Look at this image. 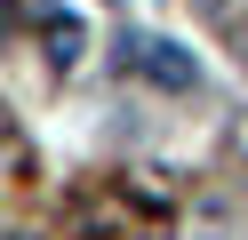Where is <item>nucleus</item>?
Returning <instances> with one entry per match:
<instances>
[{
  "label": "nucleus",
  "instance_id": "f257e3e1",
  "mask_svg": "<svg viewBox=\"0 0 248 240\" xmlns=\"http://www.w3.org/2000/svg\"><path fill=\"white\" fill-rule=\"evenodd\" d=\"M136 72H144L152 80V88H200V64L192 56H184V48H168V40H144V56H136Z\"/></svg>",
  "mask_w": 248,
  "mask_h": 240
},
{
  "label": "nucleus",
  "instance_id": "f03ea898",
  "mask_svg": "<svg viewBox=\"0 0 248 240\" xmlns=\"http://www.w3.org/2000/svg\"><path fill=\"white\" fill-rule=\"evenodd\" d=\"M72 56H80V24L48 8V64H72Z\"/></svg>",
  "mask_w": 248,
  "mask_h": 240
},
{
  "label": "nucleus",
  "instance_id": "7ed1b4c3",
  "mask_svg": "<svg viewBox=\"0 0 248 240\" xmlns=\"http://www.w3.org/2000/svg\"><path fill=\"white\" fill-rule=\"evenodd\" d=\"M0 240H8V232H0Z\"/></svg>",
  "mask_w": 248,
  "mask_h": 240
}]
</instances>
